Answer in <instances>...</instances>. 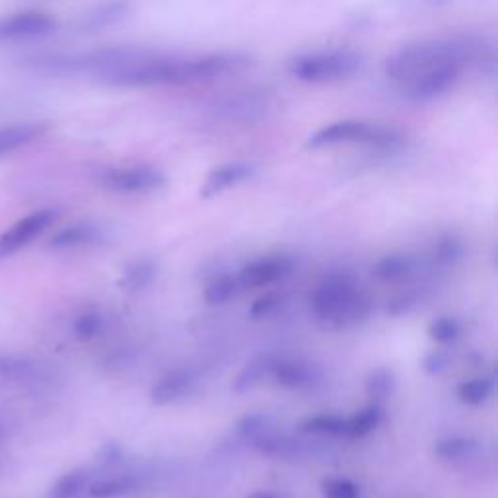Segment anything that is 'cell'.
Wrapping results in <instances>:
<instances>
[{
  "label": "cell",
  "instance_id": "1",
  "mask_svg": "<svg viewBox=\"0 0 498 498\" xmlns=\"http://www.w3.org/2000/svg\"><path fill=\"white\" fill-rule=\"evenodd\" d=\"M493 61V49L483 37L474 34H452L425 39L396 51L386 61V76L391 82H403L409 76L444 62L484 64Z\"/></svg>",
  "mask_w": 498,
  "mask_h": 498
},
{
  "label": "cell",
  "instance_id": "2",
  "mask_svg": "<svg viewBox=\"0 0 498 498\" xmlns=\"http://www.w3.org/2000/svg\"><path fill=\"white\" fill-rule=\"evenodd\" d=\"M311 308L323 323L337 330L364 320L370 313L372 302L350 274L337 273L316 288Z\"/></svg>",
  "mask_w": 498,
  "mask_h": 498
},
{
  "label": "cell",
  "instance_id": "3",
  "mask_svg": "<svg viewBox=\"0 0 498 498\" xmlns=\"http://www.w3.org/2000/svg\"><path fill=\"white\" fill-rule=\"evenodd\" d=\"M360 55L350 49H331L304 53L288 61V74L300 82L323 84L337 82L355 74L360 69Z\"/></svg>",
  "mask_w": 498,
  "mask_h": 498
},
{
  "label": "cell",
  "instance_id": "4",
  "mask_svg": "<svg viewBox=\"0 0 498 498\" xmlns=\"http://www.w3.org/2000/svg\"><path fill=\"white\" fill-rule=\"evenodd\" d=\"M465 72V67L460 62H444L430 67L426 71L409 76L407 81L397 84L401 96L415 103L432 101L457 86Z\"/></svg>",
  "mask_w": 498,
  "mask_h": 498
},
{
  "label": "cell",
  "instance_id": "5",
  "mask_svg": "<svg viewBox=\"0 0 498 498\" xmlns=\"http://www.w3.org/2000/svg\"><path fill=\"white\" fill-rule=\"evenodd\" d=\"M273 103L263 91H232L213 101L211 111L220 120L235 123H255L269 115Z\"/></svg>",
  "mask_w": 498,
  "mask_h": 498
},
{
  "label": "cell",
  "instance_id": "6",
  "mask_svg": "<svg viewBox=\"0 0 498 498\" xmlns=\"http://www.w3.org/2000/svg\"><path fill=\"white\" fill-rule=\"evenodd\" d=\"M101 186L115 193H152L166 186V176L152 166L113 168L101 176Z\"/></svg>",
  "mask_w": 498,
  "mask_h": 498
},
{
  "label": "cell",
  "instance_id": "7",
  "mask_svg": "<svg viewBox=\"0 0 498 498\" xmlns=\"http://www.w3.org/2000/svg\"><path fill=\"white\" fill-rule=\"evenodd\" d=\"M374 129L376 123H366L357 120L337 121L316 130V133L308 139V148H331L340 147V144H360V147L366 148L374 135Z\"/></svg>",
  "mask_w": 498,
  "mask_h": 498
},
{
  "label": "cell",
  "instance_id": "8",
  "mask_svg": "<svg viewBox=\"0 0 498 498\" xmlns=\"http://www.w3.org/2000/svg\"><path fill=\"white\" fill-rule=\"evenodd\" d=\"M57 213L53 208H43V211H35L28 216L20 218L14 226L6 230L0 235V261L14 255L22 247L32 244L39 234L51 226V222L55 220Z\"/></svg>",
  "mask_w": 498,
  "mask_h": 498
},
{
  "label": "cell",
  "instance_id": "9",
  "mask_svg": "<svg viewBox=\"0 0 498 498\" xmlns=\"http://www.w3.org/2000/svg\"><path fill=\"white\" fill-rule=\"evenodd\" d=\"M294 263L286 255H271L252 261L238 273L240 288H261L286 279L292 273Z\"/></svg>",
  "mask_w": 498,
  "mask_h": 498
},
{
  "label": "cell",
  "instance_id": "10",
  "mask_svg": "<svg viewBox=\"0 0 498 498\" xmlns=\"http://www.w3.org/2000/svg\"><path fill=\"white\" fill-rule=\"evenodd\" d=\"M57 22L43 12H20V14L0 20V42L5 39L42 37L55 32Z\"/></svg>",
  "mask_w": 498,
  "mask_h": 498
},
{
  "label": "cell",
  "instance_id": "11",
  "mask_svg": "<svg viewBox=\"0 0 498 498\" xmlns=\"http://www.w3.org/2000/svg\"><path fill=\"white\" fill-rule=\"evenodd\" d=\"M196 384H199V376L193 370H176L160 378L158 382L150 388L148 396L154 405L164 407V405H172L191 396Z\"/></svg>",
  "mask_w": 498,
  "mask_h": 498
},
{
  "label": "cell",
  "instance_id": "12",
  "mask_svg": "<svg viewBox=\"0 0 498 498\" xmlns=\"http://www.w3.org/2000/svg\"><path fill=\"white\" fill-rule=\"evenodd\" d=\"M271 376L277 379V384L288 389H311L321 382L318 366L292 359H277Z\"/></svg>",
  "mask_w": 498,
  "mask_h": 498
},
{
  "label": "cell",
  "instance_id": "13",
  "mask_svg": "<svg viewBox=\"0 0 498 498\" xmlns=\"http://www.w3.org/2000/svg\"><path fill=\"white\" fill-rule=\"evenodd\" d=\"M254 174H255V168L247 162L222 164L206 176L203 187H201V195L205 196V199H208V196H215L230 187L240 186V183L247 181Z\"/></svg>",
  "mask_w": 498,
  "mask_h": 498
},
{
  "label": "cell",
  "instance_id": "14",
  "mask_svg": "<svg viewBox=\"0 0 498 498\" xmlns=\"http://www.w3.org/2000/svg\"><path fill=\"white\" fill-rule=\"evenodd\" d=\"M249 445H252L254 450H257L261 455L274 457V460H296V457L306 455L304 442L294 440L288 435H283L279 428L271 430L269 435L257 438Z\"/></svg>",
  "mask_w": 498,
  "mask_h": 498
},
{
  "label": "cell",
  "instance_id": "15",
  "mask_svg": "<svg viewBox=\"0 0 498 498\" xmlns=\"http://www.w3.org/2000/svg\"><path fill=\"white\" fill-rule=\"evenodd\" d=\"M45 133H47V123H42V121H25V123L3 127L0 129V158L24 147H28V144H32L39 137H43Z\"/></svg>",
  "mask_w": 498,
  "mask_h": 498
},
{
  "label": "cell",
  "instance_id": "16",
  "mask_svg": "<svg viewBox=\"0 0 498 498\" xmlns=\"http://www.w3.org/2000/svg\"><path fill=\"white\" fill-rule=\"evenodd\" d=\"M144 483L135 475H115L96 479L88 484V494L91 498H123L139 494Z\"/></svg>",
  "mask_w": 498,
  "mask_h": 498
},
{
  "label": "cell",
  "instance_id": "17",
  "mask_svg": "<svg viewBox=\"0 0 498 498\" xmlns=\"http://www.w3.org/2000/svg\"><path fill=\"white\" fill-rule=\"evenodd\" d=\"M101 238V230L90 222H76L67 228L59 230L53 238L49 240L51 249H72L96 244Z\"/></svg>",
  "mask_w": 498,
  "mask_h": 498
},
{
  "label": "cell",
  "instance_id": "18",
  "mask_svg": "<svg viewBox=\"0 0 498 498\" xmlns=\"http://www.w3.org/2000/svg\"><path fill=\"white\" fill-rule=\"evenodd\" d=\"M274 362H277V357H273V355H259V357L249 360L240 370V374L234 378L232 391L245 393V391H252L254 388H257L267 376H271Z\"/></svg>",
  "mask_w": 498,
  "mask_h": 498
},
{
  "label": "cell",
  "instance_id": "19",
  "mask_svg": "<svg viewBox=\"0 0 498 498\" xmlns=\"http://www.w3.org/2000/svg\"><path fill=\"white\" fill-rule=\"evenodd\" d=\"M156 277V263L152 259H135L123 269L117 286L127 294H137L144 291Z\"/></svg>",
  "mask_w": 498,
  "mask_h": 498
},
{
  "label": "cell",
  "instance_id": "20",
  "mask_svg": "<svg viewBox=\"0 0 498 498\" xmlns=\"http://www.w3.org/2000/svg\"><path fill=\"white\" fill-rule=\"evenodd\" d=\"M127 14V3L123 0H115V3L101 5L76 24V28L81 32H96L101 28H108V25L120 22Z\"/></svg>",
  "mask_w": 498,
  "mask_h": 498
},
{
  "label": "cell",
  "instance_id": "21",
  "mask_svg": "<svg viewBox=\"0 0 498 498\" xmlns=\"http://www.w3.org/2000/svg\"><path fill=\"white\" fill-rule=\"evenodd\" d=\"M415 271V259L407 254L384 255L374 265V274L382 281H401Z\"/></svg>",
  "mask_w": 498,
  "mask_h": 498
},
{
  "label": "cell",
  "instance_id": "22",
  "mask_svg": "<svg viewBox=\"0 0 498 498\" xmlns=\"http://www.w3.org/2000/svg\"><path fill=\"white\" fill-rule=\"evenodd\" d=\"M396 388H397V378L393 374V370L386 369V366L374 369L369 376H366V382H364L366 396L374 399V403L391 397Z\"/></svg>",
  "mask_w": 498,
  "mask_h": 498
},
{
  "label": "cell",
  "instance_id": "23",
  "mask_svg": "<svg viewBox=\"0 0 498 498\" xmlns=\"http://www.w3.org/2000/svg\"><path fill=\"white\" fill-rule=\"evenodd\" d=\"M477 445L479 444L475 440L465 438V436H448V438H442L436 442L435 454L444 462H460V460H467V457L474 455Z\"/></svg>",
  "mask_w": 498,
  "mask_h": 498
},
{
  "label": "cell",
  "instance_id": "24",
  "mask_svg": "<svg viewBox=\"0 0 498 498\" xmlns=\"http://www.w3.org/2000/svg\"><path fill=\"white\" fill-rule=\"evenodd\" d=\"M384 418V409L379 407V403H372L369 407H364L360 413H357L347 421V435L352 438H364L374 432Z\"/></svg>",
  "mask_w": 498,
  "mask_h": 498
},
{
  "label": "cell",
  "instance_id": "25",
  "mask_svg": "<svg viewBox=\"0 0 498 498\" xmlns=\"http://www.w3.org/2000/svg\"><path fill=\"white\" fill-rule=\"evenodd\" d=\"M494 393V379L481 376L467 379L460 388H457V397H460L462 403L471 405V407H479V405L487 403Z\"/></svg>",
  "mask_w": 498,
  "mask_h": 498
},
{
  "label": "cell",
  "instance_id": "26",
  "mask_svg": "<svg viewBox=\"0 0 498 498\" xmlns=\"http://www.w3.org/2000/svg\"><path fill=\"white\" fill-rule=\"evenodd\" d=\"M465 254V245L462 240L454 238V235H444L435 247H432V263L438 267H454L460 263Z\"/></svg>",
  "mask_w": 498,
  "mask_h": 498
},
{
  "label": "cell",
  "instance_id": "27",
  "mask_svg": "<svg viewBox=\"0 0 498 498\" xmlns=\"http://www.w3.org/2000/svg\"><path fill=\"white\" fill-rule=\"evenodd\" d=\"M274 428H277V423H274V418L271 415H267V413H249L244 418H240L238 426H235V430H238V435L247 444H252L257 438L269 435V432L274 430Z\"/></svg>",
  "mask_w": 498,
  "mask_h": 498
},
{
  "label": "cell",
  "instance_id": "28",
  "mask_svg": "<svg viewBox=\"0 0 498 498\" xmlns=\"http://www.w3.org/2000/svg\"><path fill=\"white\" fill-rule=\"evenodd\" d=\"M302 430L308 435L321 436H345L347 435V418L339 415H316L302 423Z\"/></svg>",
  "mask_w": 498,
  "mask_h": 498
},
{
  "label": "cell",
  "instance_id": "29",
  "mask_svg": "<svg viewBox=\"0 0 498 498\" xmlns=\"http://www.w3.org/2000/svg\"><path fill=\"white\" fill-rule=\"evenodd\" d=\"M240 291V283L234 274H218L205 288V300L206 304L218 306V304H226L228 300H232Z\"/></svg>",
  "mask_w": 498,
  "mask_h": 498
},
{
  "label": "cell",
  "instance_id": "30",
  "mask_svg": "<svg viewBox=\"0 0 498 498\" xmlns=\"http://www.w3.org/2000/svg\"><path fill=\"white\" fill-rule=\"evenodd\" d=\"M88 487V471L74 469L64 474L49 493V498H76Z\"/></svg>",
  "mask_w": 498,
  "mask_h": 498
},
{
  "label": "cell",
  "instance_id": "31",
  "mask_svg": "<svg viewBox=\"0 0 498 498\" xmlns=\"http://www.w3.org/2000/svg\"><path fill=\"white\" fill-rule=\"evenodd\" d=\"M462 333V323L452 316H440L432 320L428 325V337L438 345H450L460 337Z\"/></svg>",
  "mask_w": 498,
  "mask_h": 498
},
{
  "label": "cell",
  "instance_id": "32",
  "mask_svg": "<svg viewBox=\"0 0 498 498\" xmlns=\"http://www.w3.org/2000/svg\"><path fill=\"white\" fill-rule=\"evenodd\" d=\"M72 331H74V337L78 340H82V343L96 339L103 331V316L98 311H86L82 316L76 318Z\"/></svg>",
  "mask_w": 498,
  "mask_h": 498
},
{
  "label": "cell",
  "instance_id": "33",
  "mask_svg": "<svg viewBox=\"0 0 498 498\" xmlns=\"http://www.w3.org/2000/svg\"><path fill=\"white\" fill-rule=\"evenodd\" d=\"M325 498H362L360 489L349 479H327L321 484Z\"/></svg>",
  "mask_w": 498,
  "mask_h": 498
},
{
  "label": "cell",
  "instance_id": "34",
  "mask_svg": "<svg viewBox=\"0 0 498 498\" xmlns=\"http://www.w3.org/2000/svg\"><path fill=\"white\" fill-rule=\"evenodd\" d=\"M450 362H452L450 352L444 349H436V350L426 352L423 362H421V369L428 376H438L450 369Z\"/></svg>",
  "mask_w": 498,
  "mask_h": 498
},
{
  "label": "cell",
  "instance_id": "35",
  "mask_svg": "<svg viewBox=\"0 0 498 498\" xmlns=\"http://www.w3.org/2000/svg\"><path fill=\"white\" fill-rule=\"evenodd\" d=\"M283 302V296L277 294V292H269L265 296L257 298L255 302L252 304V308H249V316H252L254 320H259V318H267L269 313H273L274 310H279Z\"/></svg>",
  "mask_w": 498,
  "mask_h": 498
},
{
  "label": "cell",
  "instance_id": "36",
  "mask_svg": "<svg viewBox=\"0 0 498 498\" xmlns=\"http://www.w3.org/2000/svg\"><path fill=\"white\" fill-rule=\"evenodd\" d=\"M123 457V448L117 442H106L101 445V448L98 450V455L96 460L101 467H111L115 464H120Z\"/></svg>",
  "mask_w": 498,
  "mask_h": 498
},
{
  "label": "cell",
  "instance_id": "37",
  "mask_svg": "<svg viewBox=\"0 0 498 498\" xmlns=\"http://www.w3.org/2000/svg\"><path fill=\"white\" fill-rule=\"evenodd\" d=\"M413 306H415V300L411 296H401L393 300L389 306V313H393V316H401V313L409 311Z\"/></svg>",
  "mask_w": 498,
  "mask_h": 498
},
{
  "label": "cell",
  "instance_id": "38",
  "mask_svg": "<svg viewBox=\"0 0 498 498\" xmlns=\"http://www.w3.org/2000/svg\"><path fill=\"white\" fill-rule=\"evenodd\" d=\"M245 498H288V496L281 494V493H274V491H254V493H249Z\"/></svg>",
  "mask_w": 498,
  "mask_h": 498
},
{
  "label": "cell",
  "instance_id": "39",
  "mask_svg": "<svg viewBox=\"0 0 498 498\" xmlns=\"http://www.w3.org/2000/svg\"><path fill=\"white\" fill-rule=\"evenodd\" d=\"M0 435H3V428H0Z\"/></svg>",
  "mask_w": 498,
  "mask_h": 498
}]
</instances>
